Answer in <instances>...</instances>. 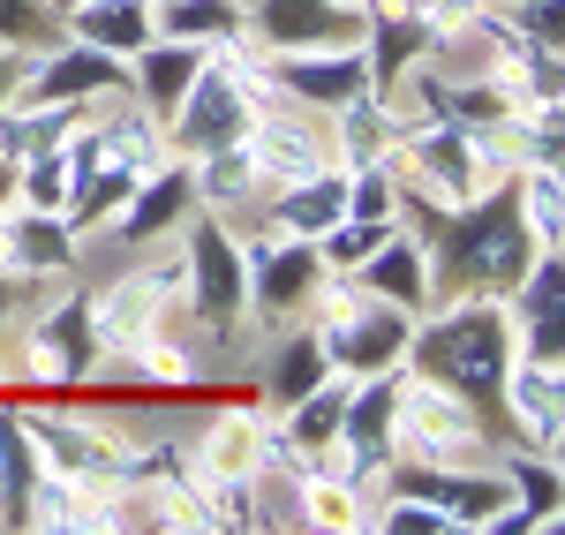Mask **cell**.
<instances>
[{
    "mask_svg": "<svg viewBox=\"0 0 565 535\" xmlns=\"http://www.w3.org/2000/svg\"><path fill=\"white\" fill-rule=\"evenodd\" d=\"M0 39H45V15L31 0H0Z\"/></svg>",
    "mask_w": 565,
    "mask_h": 535,
    "instance_id": "22",
    "label": "cell"
},
{
    "mask_svg": "<svg viewBox=\"0 0 565 535\" xmlns=\"http://www.w3.org/2000/svg\"><path fill=\"white\" fill-rule=\"evenodd\" d=\"M317 377H324V347H317V340H302V347H279V362H271V393H279V400H302V393H317Z\"/></svg>",
    "mask_w": 565,
    "mask_h": 535,
    "instance_id": "15",
    "label": "cell"
},
{
    "mask_svg": "<svg viewBox=\"0 0 565 535\" xmlns=\"http://www.w3.org/2000/svg\"><path fill=\"white\" fill-rule=\"evenodd\" d=\"M204 76V68H196ZM189 121H181V136H189V151H218V143H234V129H242V106H234V84L226 76H204V84H189Z\"/></svg>",
    "mask_w": 565,
    "mask_h": 535,
    "instance_id": "4",
    "label": "cell"
},
{
    "mask_svg": "<svg viewBox=\"0 0 565 535\" xmlns=\"http://www.w3.org/2000/svg\"><path fill=\"white\" fill-rule=\"evenodd\" d=\"M0 310H8V287H0Z\"/></svg>",
    "mask_w": 565,
    "mask_h": 535,
    "instance_id": "25",
    "label": "cell"
},
{
    "mask_svg": "<svg viewBox=\"0 0 565 535\" xmlns=\"http://www.w3.org/2000/svg\"><path fill=\"white\" fill-rule=\"evenodd\" d=\"M61 189H68V174H61V159H39V167H31V204H39V212H53V204H68Z\"/></svg>",
    "mask_w": 565,
    "mask_h": 535,
    "instance_id": "23",
    "label": "cell"
},
{
    "mask_svg": "<svg viewBox=\"0 0 565 535\" xmlns=\"http://www.w3.org/2000/svg\"><path fill=\"white\" fill-rule=\"evenodd\" d=\"M340 212H348V181H309V189L287 196V212H279V220H287V226H332Z\"/></svg>",
    "mask_w": 565,
    "mask_h": 535,
    "instance_id": "16",
    "label": "cell"
},
{
    "mask_svg": "<svg viewBox=\"0 0 565 535\" xmlns=\"http://www.w3.org/2000/svg\"><path fill=\"white\" fill-rule=\"evenodd\" d=\"M196 295H204L212 324H226V317L242 310V249L218 226H196Z\"/></svg>",
    "mask_w": 565,
    "mask_h": 535,
    "instance_id": "2",
    "label": "cell"
},
{
    "mask_svg": "<svg viewBox=\"0 0 565 535\" xmlns=\"http://www.w3.org/2000/svg\"><path fill=\"white\" fill-rule=\"evenodd\" d=\"M0 98H8V61H0Z\"/></svg>",
    "mask_w": 565,
    "mask_h": 535,
    "instance_id": "24",
    "label": "cell"
},
{
    "mask_svg": "<svg viewBox=\"0 0 565 535\" xmlns=\"http://www.w3.org/2000/svg\"><path fill=\"white\" fill-rule=\"evenodd\" d=\"M362 76H370V61L362 53H317V61H295L287 68V84L302 90V98H362Z\"/></svg>",
    "mask_w": 565,
    "mask_h": 535,
    "instance_id": "7",
    "label": "cell"
},
{
    "mask_svg": "<svg viewBox=\"0 0 565 535\" xmlns=\"http://www.w3.org/2000/svg\"><path fill=\"white\" fill-rule=\"evenodd\" d=\"M505 491H521V513H527V521H551V513H558V468H527V460H521Z\"/></svg>",
    "mask_w": 565,
    "mask_h": 535,
    "instance_id": "18",
    "label": "cell"
},
{
    "mask_svg": "<svg viewBox=\"0 0 565 535\" xmlns=\"http://www.w3.org/2000/svg\"><path fill=\"white\" fill-rule=\"evenodd\" d=\"M392 234L377 220L370 226H340V234H332V265H362V257H370V249H385Z\"/></svg>",
    "mask_w": 565,
    "mask_h": 535,
    "instance_id": "21",
    "label": "cell"
},
{
    "mask_svg": "<svg viewBox=\"0 0 565 535\" xmlns=\"http://www.w3.org/2000/svg\"><path fill=\"white\" fill-rule=\"evenodd\" d=\"M15 265H68V234L53 226H31V234H15Z\"/></svg>",
    "mask_w": 565,
    "mask_h": 535,
    "instance_id": "20",
    "label": "cell"
},
{
    "mask_svg": "<svg viewBox=\"0 0 565 535\" xmlns=\"http://www.w3.org/2000/svg\"><path fill=\"white\" fill-rule=\"evenodd\" d=\"M340 407H348V393H317V400L302 393V415H295L302 446H332V430H340Z\"/></svg>",
    "mask_w": 565,
    "mask_h": 535,
    "instance_id": "19",
    "label": "cell"
},
{
    "mask_svg": "<svg viewBox=\"0 0 565 535\" xmlns=\"http://www.w3.org/2000/svg\"><path fill=\"white\" fill-rule=\"evenodd\" d=\"M106 84H114V53H98V45H90V53H61V61H45L31 90L61 106V98H84V90H106Z\"/></svg>",
    "mask_w": 565,
    "mask_h": 535,
    "instance_id": "8",
    "label": "cell"
},
{
    "mask_svg": "<svg viewBox=\"0 0 565 535\" xmlns=\"http://www.w3.org/2000/svg\"><path fill=\"white\" fill-rule=\"evenodd\" d=\"M399 340H407V324H399V317L362 310L354 324H340V332L324 340V355H332V362H354V370H377V362H385Z\"/></svg>",
    "mask_w": 565,
    "mask_h": 535,
    "instance_id": "6",
    "label": "cell"
},
{
    "mask_svg": "<svg viewBox=\"0 0 565 535\" xmlns=\"http://www.w3.org/2000/svg\"><path fill=\"white\" fill-rule=\"evenodd\" d=\"M143 53V98L167 114V106H181L189 98V84H196V45H136Z\"/></svg>",
    "mask_w": 565,
    "mask_h": 535,
    "instance_id": "9",
    "label": "cell"
},
{
    "mask_svg": "<svg viewBox=\"0 0 565 535\" xmlns=\"http://www.w3.org/2000/svg\"><path fill=\"white\" fill-rule=\"evenodd\" d=\"M257 265H264V302H271V310H287L309 279H317V257H309V249H279V257H257Z\"/></svg>",
    "mask_w": 565,
    "mask_h": 535,
    "instance_id": "14",
    "label": "cell"
},
{
    "mask_svg": "<svg viewBox=\"0 0 565 535\" xmlns=\"http://www.w3.org/2000/svg\"><path fill=\"white\" fill-rule=\"evenodd\" d=\"M362 271H370V287L392 295V302H407V310L423 302V265H415V249H399V242H392L385 257H362Z\"/></svg>",
    "mask_w": 565,
    "mask_h": 535,
    "instance_id": "12",
    "label": "cell"
},
{
    "mask_svg": "<svg viewBox=\"0 0 565 535\" xmlns=\"http://www.w3.org/2000/svg\"><path fill=\"white\" fill-rule=\"evenodd\" d=\"M392 400H399V385H370L354 407H340V415H348V446L354 452H385V438H392Z\"/></svg>",
    "mask_w": 565,
    "mask_h": 535,
    "instance_id": "11",
    "label": "cell"
},
{
    "mask_svg": "<svg viewBox=\"0 0 565 535\" xmlns=\"http://www.w3.org/2000/svg\"><path fill=\"white\" fill-rule=\"evenodd\" d=\"M181 204H189V174H159V181H143V204H136V220H129V242L159 234L167 220H181Z\"/></svg>",
    "mask_w": 565,
    "mask_h": 535,
    "instance_id": "13",
    "label": "cell"
},
{
    "mask_svg": "<svg viewBox=\"0 0 565 535\" xmlns=\"http://www.w3.org/2000/svg\"><path fill=\"white\" fill-rule=\"evenodd\" d=\"M167 31H174V39L234 31V8H226V0H174V8H167Z\"/></svg>",
    "mask_w": 565,
    "mask_h": 535,
    "instance_id": "17",
    "label": "cell"
},
{
    "mask_svg": "<svg viewBox=\"0 0 565 535\" xmlns=\"http://www.w3.org/2000/svg\"><path fill=\"white\" fill-rule=\"evenodd\" d=\"M423 362H430L437 385H452L468 400H498V385H505V324L490 310H460L452 324H437L423 340Z\"/></svg>",
    "mask_w": 565,
    "mask_h": 535,
    "instance_id": "1",
    "label": "cell"
},
{
    "mask_svg": "<svg viewBox=\"0 0 565 535\" xmlns=\"http://www.w3.org/2000/svg\"><path fill=\"white\" fill-rule=\"evenodd\" d=\"M521 317H527V347H535L543 362H558V257H551V249H543V265H535V279H527Z\"/></svg>",
    "mask_w": 565,
    "mask_h": 535,
    "instance_id": "10",
    "label": "cell"
},
{
    "mask_svg": "<svg viewBox=\"0 0 565 535\" xmlns=\"http://www.w3.org/2000/svg\"><path fill=\"white\" fill-rule=\"evenodd\" d=\"M354 23L332 15V0H264V39L279 45H340Z\"/></svg>",
    "mask_w": 565,
    "mask_h": 535,
    "instance_id": "5",
    "label": "cell"
},
{
    "mask_svg": "<svg viewBox=\"0 0 565 535\" xmlns=\"http://www.w3.org/2000/svg\"><path fill=\"white\" fill-rule=\"evenodd\" d=\"M76 39L98 45V53H136V45H151V8L143 0H84Z\"/></svg>",
    "mask_w": 565,
    "mask_h": 535,
    "instance_id": "3",
    "label": "cell"
}]
</instances>
